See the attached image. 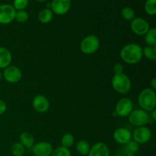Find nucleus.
<instances>
[{"mask_svg":"<svg viewBox=\"0 0 156 156\" xmlns=\"http://www.w3.org/2000/svg\"><path fill=\"white\" fill-rule=\"evenodd\" d=\"M120 55L123 62L134 65L139 63L143 59V48L137 44H128L121 49Z\"/></svg>","mask_w":156,"mask_h":156,"instance_id":"nucleus-1","label":"nucleus"},{"mask_svg":"<svg viewBox=\"0 0 156 156\" xmlns=\"http://www.w3.org/2000/svg\"><path fill=\"white\" fill-rule=\"evenodd\" d=\"M138 103L141 109L145 111H152L156 105V94L152 88H145L138 97Z\"/></svg>","mask_w":156,"mask_h":156,"instance_id":"nucleus-2","label":"nucleus"},{"mask_svg":"<svg viewBox=\"0 0 156 156\" xmlns=\"http://www.w3.org/2000/svg\"><path fill=\"white\" fill-rule=\"evenodd\" d=\"M111 85L117 93L121 94H127L131 89L130 79L124 73L114 74L111 80Z\"/></svg>","mask_w":156,"mask_h":156,"instance_id":"nucleus-3","label":"nucleus"},{"mask_svg":"<svg viewBox=\"0 0 156 156\" xmlns=\"http://www.w3.org/2000/svg\"><path fill=\"white\" fill-rule=\"evenodd\" d=\"M100 47V40L97 36L90 34L83 38L80 44V50L87 55L93 54L98 50Z\"/></svg>","mask_w":156,"mask_h":156,"instance_id":"nucleus-4","label":"nucleus"},{"mask_svg":"<svg viewBox=\"0 0 156 156\" xmlns=\"http://www.w3.org/2000/svg\"><path fill=\"white\" fill-rule=\"evenodd\" d=\"M128 117L129 123L137 127L145 126L149 121V114L143 109H137L134 111L133 110Z\"/></svg>","mask_w":156,"mask_h":156,"instance_id":"nucleus-5","label":"nucleus"},{"mask_svg":"<svg viewBox=\"0 0 156 156\" xmlns=\"http://www.w3.org/2000/svg\"><path fill=\"white\" fill-rule=\"evenodd\" d=\"M133 108V101L128 98H123L117 101L115 108V114L120 117H126L129 115Z\"/></svg>","mask_w":156,"mask_h":156,"instance_id":"nucleus-6","label":"nucleus"},{"mask_svg":"<svg viewBox=\"0 0 156 156\" xmlns=\"http://www.w3.org/2000/svg\"><path fill=\"white\" fill-rule=\"evenodd\" d=\"M16 10L10 4L0 5V24H9L15 20Z\"/></svg>","mask_w":156,"mask_h":156,"instance_id":"nucleus-7","label":"nucleus"},{"mask_svg":"<svg viewBox=\"0 0 156 156\" xmlns=\"http://www.w3.org/2000/svg\"><path fill=\"white\" fill-rule=\"evenodd\" d=\"M149 28L150 27L149 23L144 18L138 17L131 21L130 29L135 34L139 36H144Z\"/></svg>","mask_w":156,"mask_h":156,"instance_id":"nucleus-8","label":"nucleus"},{"mask_svg":"<svg viewBox=\"0 0 156 156\" xmlns=\"http://www.w3.org/2000/svg\"><path fill=\"white\" fill-rule=\"evenodd\" d=\"M2 76L5 80L9 83H17L19 82L22 77V73L18 67L15 66H9L4 69V72L2 73Z\"/></svg>","mask_w":156,"mask_h":156,"instance_id":"nucleus-9","label":"nucleus"},{"mask_svg":"<svg viewBox=\"0 0 156 156\" xmlns=\"http://www.w3.org/2000/svg\"><path fill=\"white\" fill-rule=\"evenodd\" d=\"M151 137H152V131L145 126L137 127L133 133V138L134 141L138 144L146 143L150 140Z\"/></svg>","mask_w":156,"mask_h":156,"instance_id":"nucleus-10","label":"nucleus"},{"mask_svg":"<svg viewBox=\"0 0 156 156\" xmlns=\"http://www.w3.org/2000/svg\"><path fill=\"white\" fill-rule=\"evenodd\" d=\"M51 11L58 15H63L69 11L71 8V0H53L51 3Z\"/></svg>","mask_w":156,"mask_h":156,"instance_id":"nucleus-11","label":"nucleus"},{"mask_svg":"<svg viewBox=\"0 0 156 156\" xmlns=\"http://www.w3.org/2000/svg\"><path fill=\"white\" fill-rule=\"evenodd\" d=\"M114 140L118 144L126 145L132 140V133L126 128H118L114 133Z\"/></svg>","mask_w":156,"mask_h":156,"instance_id":"nucleus-12","label":"nucleus"},{"mask_svg":"<svg viewBox=\"0 0 156 156\" xmlns=\"http://www.w3.org/2000/svg\"><path fill=\"white\" fill-rule=\"evenodd\" d=\"M32 148L35 156H50L53 150L52 145L47 142H40Z\"/></svg>","mask_w":156,"mask_h":156,"instance_id":"nucleus-13","label":"nucleus"},{"mask_svg":"<svg viewBox=\"0 0 156 156\" xmlns=\"http://www.w3.org/2000/svg\"><path fill=\"white\" fill-rule=\"evenodd\" d=\"M34 109L39 113L47 112L50 108V102L45 96L42 94H38L34 97L32 101Z\"/></svg>","mask_w":156,"mask_h":156,"instance_id":"nucleus-14","label":"nucleus"},{"mask_svg":"<svg viewBox=\"0 0 156 156\" xmlns=\"http://www.w3.org/2000/svg\"><path fill=\"white\" fill-rule=\"evenodd\" d=\"M88 156H110V150L105 143L99 142L90 148Z\"/></svg>","mask_w":156,"mask_h":156,"instance_id":"nucleus-15","label":"nucleus"},{"mask_svg":"<svg viewBox=\"0 0 156 156\" xmlns=\"http://www.w3.org/2000/svg\"><path fill=\"white\" fill-rule=\"evenodd\" d=\"M12 56L11 52L7 48L0 47V69H5L11 65Z\"/></svg>","mask_w":156,"mask_h":156,"instance_id":"nucleus-16","label":"nucleus"},{"mask_svg":"<svg viewBox=\"0 0 156 156\" xmlns=\"http://www.w3.org/2000/svg\"><path fill=\"white\" fill-rule=\"evenodd\" d=\"M20 143L23 145L24 148L30 149L34 145V138L28 132H23L19 136Z\"/></svg>","mask_w":156,"mask_h":156,"instance_id":"nucleus-17","label":"nucleus"},{"mask_svg":"<svg viewBox=\"0 0 156 156\" xmlns=\"http://www.w3.org/2000/svg\"><path fill=\"white\" fill-rule=\"evenodd\" d=\"M53 18V13L51 9H44L38 14V20L43 24H48Z\"/></svg>","mask_w":156,"mask_h":156,"instance_id":"nucleus-18","label":"nucleus"},{"mask_svg":"<svg viewBox=\"0 0 156 156\" xmlns=\"http://www.w3.org/2000/svg\"><path fill=\"white\" fill-rule=\"evenodd\" d=\"M89 143L85 140H81L76 144V150L79 154L82 155H88L90 150Z\"/></svg>","mask_w":156,"mask_h":156,"instance_id":"nucleus-19","label":"nucleus"},{"mask_svg":"<svg viewBox=\"0 0 156 156\" xmlns=\"http://www.w3.org/2000/svg\"><path fill=\"white\" fill-rule=\"evenodd\" d=\"M144 36L145 41L148 46H156V29L155 27L149 28Z\"/></svg>","mask_w":156,"mask_h":156,"instance_id":"nucleus-20","label":"nucleus"},{"mask_svg":"<svg viewBox=\"0 0 156 156\" xmlns=\"http://www.w3.org/2000/svg\"><path fill=\"white\" fill-rule=\"evenodd\" d=\"M143 54L146 59L151 61L156 59V46H147L143 49Z\"/></svg>","mask_w":156,"mask_h":156,"instance_id":"nucleus-21","label":"nucleus"},{"mask_svg":"<svg viewBox=\"0 0 156 156\" xmlns=\"http://www.w3.org/2000/svg\"><path fill=\"white\" fill-rule=\"evenodd\" d=\"M74 142L75 138L73 135L68 133H66L65 135L62 136V140H61V144H62V146L69 149V148L73 146V145L74 144Z\"/></svg>","mask_w":156,"mask_h":156,"instance_id":"nucleus-22","label":"nucleus"},{"mask_svg":"<svg viewBox=\"0 0 156 156\" xmlns=\"http://www.w3.org/2000/svg\"><path fill=\"white\" fill-rule=\"evenodd\" d=\"M121 16L126 21H132L135 18V12L131 7H124L121 10Z\"/></svg>","mask_w":156,"mask_h":156,"instance_id":"nucleus-23","label":"nucleus"},{"mask_svg":"<svg viewBox=\"0 0 156 156\" xmlns=\"http://www.w3.org/2000/svg\"><path fill=\"white\" fill-rule=\"evenodd\" d=\"M145 11L149 15H155L156 14V0H146L145 3Z\"/></svg>","mask_w":156,"mask_h":156,"instance_id":"nucleus-24","label":"nucleus"},{"mask_svg":"<svg viewBox=\"0 0 156 156\" xmlns=\"http://www.w3.org/2000/svg\"><path fill=\"white\" fill-rule=\"evenodd\" d=\"M11 152L14 156H22L25 152V148L20 143H15L11 148Z\"/></svg>","mask_w":156,"mask_h":156,"instance_id":"nucleus-25","label":"nucleus"},{"mask_svg":"<svg viewBox=\"0 0 156 156\" xmlns=\"http://www.w3.org/2000/svg\"><path fill=\"white\" fill-rule=\"evenodd\" d=\"M29 15L26 11L21 10V11H16L15 16V20L18 23H25L26 21L28 20Z\"/></svg>","mask_w":156,"mask_h":156,"instance_id":"nucleus-26","label":"nucleus"},{"mask_svg":"<svg viewBox=\"0 0 156 156\" xmlns=\"http://www.w3.org/2000/svg\"><path fill=\"white\" fill-rule=\"evenodd\" d=\"M50 156H71V152L67 148L59 146L53 150V152Z\"/></svg>","mask_w":156,"mask_h":156,"instance_id":"nucleus-27","label":"nucleus"},{"mask_svg":"<svg viewBox=\"0 0 156 156\" xmlns=\"http://www.w3.org/2000/svg\"><path fill=\"white\" fill-rule=\"evenodd\" d=\"M29 0H14L13 7L16 11L24 10L27 7Z\"/></svg>","mask_w":156,"mask_h":156,"instance_id":"nucleus-28","label":"nucleus"},{"mask_svg":"<svg viewBox=\"0 0 156 156\" xmlns=\"http://www.w3.org/2000/svg\"><path fill=\"white\" fill-rule=\"evenodd\" d=\"M126 148L130 152H136L139 150V144L135 141H129L126 144Z\"/></svg>","mask_w":156,"mask_h":156,"instance_id":"nucleus-29","label":"nucleus"},{"mask_svg":"<svg viewBox=\"0 0 156 156\" xmlns=\"http://www.w3.org/2000/svg\"><path fill=\"white\" fill-rule=\"evenodd\" d=\"M114 72L115 74H120L123 72V66L120 62H117L114 66Z\"/></svg>","mask_w":156,"mask_h":156,"instance_id":"nucleus-30","label":"nucleus"},{"mask_svg":"<svg viewBox=\"0 0 156 156\" xmlns=\"http://www.w3.org/2000/svg\"><path fill=\"white\" fill-rule=\"evenodd\" d=\"M7 110V105L4 101L0 99V115L4 114Z\"/></svg>","mask_w":156,"mask_h":156,"instance_id":"nucleus-31","label":"nucleus"},{"mask_svg":"<svg viewBox=\"0 0 156 156\" xmlns=\"http://www.w3.org/2000/svg\"><path fill=\"white\" fill-rule=\"evenodd\" d=\"M150 85H151V87H152V89L155 91V90L156 89V79L155 78H153V79L151 80Z\"/></svg>","mask_w":156,"mask_h":156,"instance_id":"nucleus-32","label":"nucleus"},{"mask_svg":"<svg viewBox=\"0 0 156 156\" xmlns=\"http://www.w3.org/2000/svg\"><path fill=\"white\" fill-rule=\"evenodd\" d=\"M156 111H155V110H153V111H152V117H153V120H156Z\"/></svg>","mask_w":156,"mask_h":156,"instance_id":"nucleus-33","label":"nucleus"},{"mask_svg":"<svg viewBox=\"0 0 156 156\" xmlns=\"http://www.w3.org/2000/svg\"><path fill=\"white\" fill-rule=\"evenodd\" d=\"M37 2H44L47 1V0H36Z\"/></svg>","mask_w":156,"mask_h":156,"instance_id":"nucleus-34","label":"nucleus"},{"mask_svg":"<svg viewBox=\"0 0 156 156\" xmlns=\"http://www.w3.org/2000/svg\"><path fill=\"white\" fill-rule=\"evenodd\" d=\"M2 79V73L1 70H0V81H1Z\"/></svg>","mask_w":156,"mask_h":156,"instance_id":"nucleus-35","label":"nucleus"},{"mask_svg":"<svg viewBox=\"0 0 156 156\" xmlns=\"http://www.w3.org/2000/svg\"><path fill=\"white\" fill-rule=\"evenodd\" d=\"M22 156H24V155H22Z\"/></svg>","mask_w":156,"mask_h":156,"instance_id":"nucleus-36","label":"nucleus"}]
</instances>
